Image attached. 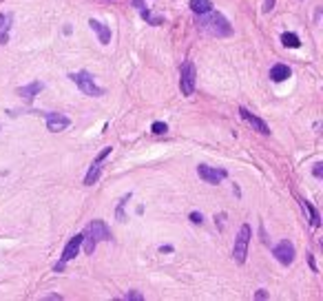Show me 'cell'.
<instances>
[{
    "label": "cell",
    "instance_id": "cell-21",
    "mask_svg": "<svg viewBox=\"0 0 323 301\" xmlns=\"http://www.w3.org/2000/svg\"><path fill=\"white\" fill-rule=\"evenodd\" d=\"M321 166H323L321 162H317L315 168H312V173H315V177H321V175H323V168H321Z\"/></svg>",
    "mask_w": 323,
    "mask_h": 301
},
{
    "label": "cell",
    "instance_id": "cell-1",
    "mask_svg": "<svg viewBox=\"0 0 323 301\" xmlns=\"http://www.w3.org/2000/svg\"><path fill=\"white\" fill-rule=\"evenodd\" d=\"M111 239V231L102 219H93V222L86 226L84 235H82V244H84V253L86 255H93L97 242H109Z\"/></svg>",
    "mask_w": 323,
    "mask_h": 301
},
{
    "label": "cell",
    "instance_id": "cell-13",
    "mask_svg": "<svg viewBox=\"0 0 323 301\" xmlns=\"http://www.w3.org/2000/svg\"><path fill=\"white\" fill-rule=\"evenodd\" d=\"M290 78V67L288 64H275L273 69H270V80L273 82H284V80Z\"/></svg>",
    "mask_w": 323,
    "mask_h": 301
},
{
    "label": "cell",
    "instance_id": "cell-23",
    "mask_svg": "<svg viewBox=\"0 0 323 301\" xmlns=\"http://www.w3.org/2000/svg\"><path fill=\"white\" fill-rule=\"evenodd\" d=\"M126 299H142V295H135V293H131V295H126Z\"/></svg>",
    "mask_w": 323,
    "mask_h": 301
},
{
    "label": "cell",
    "instance_id": "cell-17",
    "mask_svg": "<svg viewBox=\"0 0 323 301\" xmlns=\"http://www.w3.org/2000/svg\"><path fill=\"white\" fill-rule=\"evenodd\" d=\"M281 42H284V47H290V49H299L301 47V40L297 33H284L281 35Z\"/></svg>",
    "mask_w": 323,
    "mask_h": 301
},
{
    "label": "cell",
    "instance_id": "cell-18",
    "mask_svg": "<svg viewBox=\"0 0 323 301\" xmlns=\"http://www.w3.org/2000/svg\"><path fill=\"white\" fill-rule=\"evenodd\" d=\"M38 91H42V84L33 82V84H29V86H22V89H20V95H22V98H27V100H33V95L38 93Z\"/></svg>",
    "mask_w": 323,
    "mask_h": 301
},
{
    "label": "cell",
    "instance_id": "cell-20",
    "mask_svg": "<svg viewBox=\"0 0 323 301\" xmlns=\"http://www.w3.org/2000/svg\"><path fill=\"white\" fill-rule=\"evenodd\" d=\"M191 222H193V224H202V222H204L202 213H191Z\"/></svg>",
    "mask_w": 323,
    "mask_h": 301
},
{
    "label": "cell",
    "instance_id": "cell-10",
    "mask_svg": "<svg viewBox=\"0 0 323 301\" xmlns=\"http://www.w3.org/2000/svg\"><path fill=\"white\" fill-rule=\"evenodd\" d=\"M71 124V120L62 113H47V129L51 133H58V131H64L66 126Z\"/></svg>",
    "mask_w": 323,
    "mask_h": 301
},
{
    "label": "cell",
    "instance_id": "cell-14",
    "mask_svg": "<svg viewBox=\"0 0 323 301\" xmlns=\"http://www.w3.org/2000/svg\"><path fill=\"white\" fill-rule=\"evenodd\" d=\"M191 9H193V13L202 16V13L213 11V2L210 0H191Z\"/></svg>",
    "mask_w": 323,
    "mask_h": 301
},
{
    "label": "cell",
    "instance_id": "cell-19",
    "mask_svg": "<svg viewBox=\"0 0 323 301\" xmlns=\"http://www.w3.org/2000/svg\"><path fill=\"white\" fill-rule=\"evenodd\" d=\"M151 131H153V133H157V135H162V133H166V131H168V126H166V122H153Z\"/></svg>",
    "mask_w": 323,
    "mask_h": 301
},
{
    "label": "cell",
    "instance_id": "cell-22",
    "mask_svg": "<svg viewBox=\"0 0 323 301\" xmlns=\"http://www.w3.org/2000/svg\"><path fill=\"white\" fill-rule=\"evenodd\" d=\"M273 4H275V0H266V7H264V11H270V9H273Z\"/></svg>",
    "mask_w": 323,
    "mask_h": 301
},
{
    "label": "cell",
    "instance_id": "cell-24",
    "mask_svg": "<svg viewBox=\"0 0 323 301\" xmlns=\"http://www.w3.org/2000/svg\"><path fill=\"white\" fill-rule=\"evenodd\" d=\"M160 251H162V253H171V251H173V246H162Z\"/></svg>",
    "mask_w": 323,
    "mask_h": 301
},
{
    "label": "cell",
    "instance_id": "cell-4",
    "mask_svg": "<svg viewBox=\"0 0 323 301\" xmlns=\"http://www.w3.org/2000/svg\"><path fill=\"white\" fill-rule=\"evenodd\" d=\"M250 237H253V231H250L248 224H244V226L239 228V235H237V239H235V248H233V259H235L237 264H244V262H246Z\"/></svg>",
    "mask_w": 323,
    "mask_h": 301
},
{
    "label": "cell",
    "instance_id": "cell-2",
    "mask_svg": "<svg viewBox=\"0 0 323 301\" xmlns=\"http://www.w3.org/2000/svg\"><path fill=\"white\" fill-rule=\"evenodd\" d=\"M197 24L210 35H230V31H233L228 20L224 18L222 13H215V11L202 13V16L197 18Z\"/></svg>",
    "mask_w": 323,
    "mask_h": 301
},
{
    "label": "cell",
    "instance_id": "cell-8",
    "mask_svg": "<svg viewBox=\"0 0 323 301\" xmlns=\"http://www.w3.org/2000/svg\"><path fill=\"white\" fill-rule=\"evenodd\" d=\"M80 246H82V235H75V237H71V239H69V244L64 246L62 257H60V264L55 266V270H62L64 264H66V262H71V259H73L75 255H78Z\"/></svg>",
    "mask_w": 323,
    "mask_h": 301
},
{
    "label": "cell",
    "instance_id": "cell-3",
    "mask_svg": "<svg viewBox=\"0 0 323 301\" xmlns=\"http://www.w3.org/2000/svg\"><path fill=\"white\" fill-rule=\"evenodd\" d=\"M69 78L73 80L75 84H78V89H80L84 95H91V98H100V95H104V89L95 84L93 75H91L89 71H78V73H69Z\"/></svg>",
    "mask_w": 323,
    "mask_h": 301
},
{
    "label": "cell",
    "instance_id": "cell-6",
    "mask_svg": "<svg viewBox=\"0 0 323 301\" xmlns=\"http://www.w3.org/2000/svg\"><path fill=\"white\" fill-rule=\"evenodd\" d=\"M273 255L281 266H290V264L295 262V246H292L288 239H284V242H279L273 248Z\"/></svg>",
    "mask_w": 323,
    "mask_h": 301
},
{
    "label": "cell",
    "instance_id": "cell-15",
    "mask_svg": "<svg viewBox=\"0 0 323 301\" xmlns=\"http://www.w3.org/2000/svg\"><path fill=\"white\" fill-rule=\"evenodd\" d=\"M100 164H102V162L95 160L93 166L89 168V173H86V177H84V184L86 186H91V184H95V182H97V177H100V173H102V166Z\"/></svg>",
    "mask_w": 323,
    "mask_h": 301
},
{
    "label": "cell",
    "instance_id": "cell-16",
    "mask_svg": "<svg viewBox=\"0 0 323 301\" xmlns=\"http://www.w3.org/2000/svg\"><path fill=\"white\" fill-rule=\"evenodd\" d=\"M301 206H304L306 211L310 213V224H312V226H315V228H319V226H321V217H319V213H317V208L312 206L310 202H301Z\"/></svg>",
    "mask_w": 323,
    "mask_h": 301
},
{
    "label": "cell",
    "instance_id": "cell-11",
    "mask_svg": "<svg viewBox=\"0 0 323 301\" xmlns=\"http://www.w3.org/2000/svg\"><path fill=\"white\" fill-rule=\"evenodd\" d=\"M11 22H13V13L11 11H2V13H0V44H7L9 42Z\"/></svg>",
    "mask_w": 323,
    "mask_h": 301
},
{
    "label": "cell",
    "instance_id": "cell-12",
    "mask_svg": "<svg viewBox=\"0 0 323 301\" xmlns=\"http://www.w3.org/2000/svg\"><path fill=\"white\" fill-rule=\"evenodd\" d=\"M89 27L97 33V38H100L102 44H109V42H111V29L106 27V24H102L100 20H93V18H91V20H89Z\"/></svg>",
    "mask_w": 323,
    "mask_h": 301
},
{
    "label": "cell",
    "instance_id": "cell-9",
    "mask_svg": "<svg viewBox=\"0 0 323 301\" xmlns=\"http://www.w3.org/2000/svg\"><path fill=\"white\" fill-rule=\"evenodd\" d=\"M239 115H242V117H244V120H246V122H248V124H250V126H253V129H255V131H259V133H261V135H270V129H268V124H266V122H264V120H259V117H257V115H253V113H250V111H248V109H244V106H239Z\"/></svg>",
    "mask_w": 323,
    "mask_h": 301
},
{
    "label": "cell",
    "instance_id": "cell-7",
    "mask_svg": "<svg viewBox=\"0 0 323 301\" xmlns=\"http://www.w3.org/2000/svg\"><path fill=\"white\" fill-rule=\"evenodd\" d=\"M197 175L202 177L206 184H219L222 180H226L228 173L224 168H213V166H206V164H199L197 166Z\"/></svg>",
    "mask_w": 323,
    "mask_h": 301
},
{
    "label": "cell",
    "instance_id": "cell-5",
    "mask_svg": "<svg viewBox=\"0 0 323 301\" xmlns=\"http://www.w3.org/2000/svg\"><path fill=\"white\" fill-rule=\"evenodd\" d=\"M195 82H197V73H195V64L191 60L182 64V71H179V89H182L184 95H193L195 93Z\"/></svg>",
    "mask_w": 323,
    "mask_h": 301
}]
</instances>
